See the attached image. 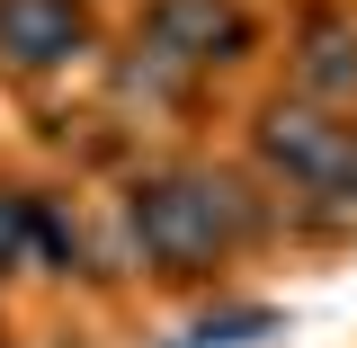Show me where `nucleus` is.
<instances>
[{
    "mask_svg": "<svg viewBox=\"0 0 357 348\" xmlns=\"http://www.w3.org/2000/svg\"><path fill=\"white\" fill-rule=\"evenodd\" d=\"M116 215H126V259L152 277V286H215L223 268H241L250 250L268 241V223H277V197L259 188V170L241 161H197V152H178V161H152V170L126 179V197H116Z\"/></svg>",
    "mask_w": 357,
    "mask_h": 348,
    "instance_id": "1",
    "label": "nucleus"
},
{
    "mask_svg": "<svg viewBox=\"0 0 357 348\" xmlns=\"http://www.w3.org/2000/svg\"><path fill=\"white\" fill-rule=\"evenodd\" d=\"M250 170L277 206H304L321 223H357V116L277 89L250 107Z\"/></svg>",
    "mask_w": 357,
    "mask_h": 348,
    "instance_id": "2",
    "label": "nucleus"
},
{
    "mask_svg": "<svg viewBox=\"0 0 357 348\" xmlns=\"http://www.w3.org/2000/svg\"><path fill=\"white\" fill-rule=\"evenodd\" d=\"M107 45L98 0H0V81H72Z\"/></svg>",
    "mask_w": 357,
    "mask_h": 348,
    "instance_id": "3",
    "label": "nucleus"
},
{
    "mask_svg": "<svg viewBox=\"0 0 357 348\" xmlns=\"http://www.w3.org/2000/svg\"><path fill=\"white\" fill-rule=\"evenodd\" d=\"M134 36L178 54L188 72L223 81V72H241L259 54V9L250 0H143L134 9Z\"/></svg>",
    "mask_w": 357,
    "mask_h": 348,
    "instance_id": "4",
    "label": "nucleus"
},
{
    "mask_svg": "<svg viewBox=\"0 0 357 348\" xmlns=\"http://www.w3.org/2000/svg\"><path fill=\"white\" fill-rule=\"evenodd\" d=\"M286 89L357 116V18L349 9H312L304 27H295V45H286Z\"/></svg>",
    "mask_w": 357,
    "mask_h": 348,
    "instance_id": "5",
    "label": "nucleus"
},
{
    "mask_svg": "<svg viewBox=\"0 0 357 348\" xmlns=\"http://www.w3.org/2000/svg\"><path fill=\"white\" fill-rule=\"evenodd\" d=\"M107 89L126 98V107H143V116H197L206 107V72H188L178 54H161V45H143L134 36L126 54H116V72H107Z\"/></svg>",
    "mask_w": 357,
    "mask_h": 348,
    "instance_id": "6",
    "label": "nucleus"
},
{
    "mask_svg": "<svg viewBox=\"0 0 357 348\" xmlns=\"http://www.w3.org/2000/svg\"><path fill=\"white\" fill-rule=\"evenodd\" d=\"M36 277V188L0 179V286Z\"/></svg>",
    "mask_w": 357,
    "mask_h": 348,
    "instance_id": "7",
    "label": "nucleus"
},
{
    "mask_svg": "<svg viewBox=\"0 0 357 348\" xmlns=\"http://www.w3.org/2000/svg\"><path fill=\"white\" fill-rule=\"evenodd\" d=\"M277 331V304H223V312H206V321H188L170 348H250V340H268Z\"/></svg>",
    "mask_w": 357,
    "mask_h": 348,
    "instance_id": "8",
    "label": "nucleus"
}]
</instances>
